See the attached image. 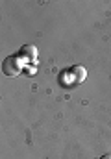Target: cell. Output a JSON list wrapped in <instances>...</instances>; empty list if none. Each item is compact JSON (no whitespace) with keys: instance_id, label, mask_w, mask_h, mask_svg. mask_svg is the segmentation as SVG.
Segmentation results:
<instances>
[{"instance_id":"1","label":"cell","mask_w":111,"mask_h":159,"mask_svg":"<svg viewBox=\"0 0 111 159\" xmlns=\"http://www.w3.org/2000/svg\"><path fill=\"white\" fill-rule=\"evenodd\" d=\"M22 70V59L15 54V56H7L2 61V72L6 76H19Z\"/></svg>"},{"instance_id":"2","label":"cell","mask_w":111,"mask_h":159,"mask_svg":"<svg viewBox=\"0 0 111 159\" xmlns=\"http://www.w3.org/2000/svg\"><path fill=\"white\" fill-rule=\"evenodd\" d=\"M17 56H19L22 61H35L37 59V48L32 46V44H24V46L19 50Z\"/></svg>"},{"instance_id":"3","label":"cell","mask_w":111,"mask_h":159,"mask_svg":"<svg viewBox=\"0 0 111 159\" xmlns=\"http://www.w3.org/2000/svg\"><path fill=\"white\" fill-rule=\"evenodd\" d=\"M69 74L72 76V81H71V83L81 81V80L85 78V69H83V67H72V69H69Z\"/></svg>"},{"instance_id":"4","label":"cell","mask_w":111,"mask_h":159,"mask_svg":"<svg viewBox=\"0 0 111 159\" xmlns=\"http://www.w3.org/2000/svg\"><path fill=\"white\" fill-rule=\"evenodd\" d=\"M100 159H111V156H109V154H106V156H102Z\"/></svg>"}]
</instances>
